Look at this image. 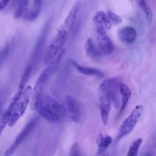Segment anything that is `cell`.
I'll return each mask as SVG.
<instances>
[{
  "label": "cell",
  "instance_id": "cell-27",
  "mask_svg": "<svg viewBox=\"0 0 156 156\" xmlns=\"http://www.w3.org/2000/svg\"><path fill=\"white\" fill-rule=\"evenodd\" d=\"M10 2L11 0H0V12L5 9Z\"/></svg>",
  "mask_w": 156,
  "mask_h": 156
},
{
  "label": "cell",
  "instance_id": "cell-28",
  "mask_svg": "<svg viewBox=\"0 0 156 156\" xmlns=\"http://www.w3.org/2000/svg\"><path fill=\"white\" fill-rule=\"evenodd\" d=\"M101 156H108V154H102Z\"/></svg>",
  "mask_w": 156,
  "mask_h": 156
},
{
  "label": "cell",
  "instance_id": "cell-17",
  "mask_svg": "<svg viewBox=\"0 0 156 156\" xmlns=\"http://www.w3.org/2000/svg\"><path fill=\"white\" fill-rule=\"evenodd\" d=\"M93 21L95 24V26L103 28L106 31L110 30L112 28V24L107 15V13L104 11H98L94 15Z\"/></svg>",
  "mask_w": 156,
  "mask_h": 156
},
{
  "label": "cell",
  "instance_id": "cell-13",
  "mask_svg": "<svg viewBox=\"0 0 156 156\" xmlns=\"http://www.w3.org/2000/svg\"><path fill=\"white\" fill-rule=\"evenodd\" d=\"M23 90H21V89L18 88V90H17V92L15 93V94L14 95L13 98H12V100H11L9 106L7 107V109H6V110L5 111V113H3V115L2 116L1 120H0V136H1L3 130L5 129L6 125H8V122H9V118H10L11 114H12V110H13L15 104L17 103L18 100L19 99Z\"/></svg>",
  "mask_w": 156,
  "mask_h": 156
},
{
  "label": "cell",
  "instance_id": "cell-15",
  "mask_svg": "<svg viewBox=\"0 0 156 156\" xmlns=\"http://www.w3.org/2000/svg\"><path fill=\"white\" fill-rule=\"evenodd\" d=\"M71 64L72 66H73L76 70H78L79 73H82V74L86 75V76H97V77H103V76H105L103 72L101 71L100 70H98V69L97 68L81 65V64H78L77 62H76V61H72Z\"/></svg>",
  "mask_w": 156,
  "mask_h": 156
},
{
  "label": "cell",
  "instance_id": "cell-6",
  "mask_svg": "<svg viewBox=\"0 0 156 156\" xmlns=\"http://www.w3.org/2000/svg\"><path fill=\"white\" fill-rule=\"evenodd\" d=\"M143 112H144V109H143V106L141 105L136 106L133 109V110L131 112L129 116L123 121L121 126H120L118 137H117L118 140L123 139L125 136H128L129 133L133 131L134 128H135L136 125H137L139 121L141 119Z\"/></svg>",
  "mask_w": 156,
  "mask_h": 156
},
{
  "label": "cell",
  "instance_id": "cell-25",
  "mask_svg": "<svg viewBox=\"0 0 156 156\" xmlns=\"http://www.w3.org/2000/svg\"><path fill=\"white\" fill-rule=\"evenodd\" d=\"M107 15H108L111 24L117 25V24H120L123 22V19H122L120 15H117L116 13H114V12H111V11H108L107 12Z\"/></svg>",
  "mask_w": 156,
  "mask_h": 156
},
{
  "label": "cell",
  "instance_id": "cell-11",
  "mask_svg": "<svg viewBox=\"0 0 156 156\" xmlns=\"http://www.w3.org/2000/svg\"><path fill=\"white\" fill-rule=\"evenodd\" d=\"M43 2L44 0H29L27 8L22 18L27 21L36 20L41 12Z\"/></svg>",
  "mask_w": 156,
  "mask_h": 156
},
{
  "label": "cell",
  "instance_id": "cell-26",
  "mask_svg": "<svg viewBox=\"0 0 156 156\" xmlns=\"http://www.w3.org/2000/svg\"><path fill=\"white\" fill-rule=\"evenodd\" d=\"M69 156H83L81 151L80 148L77 143L73 144L71 147V149L69 151Z\"/></svg>",
  "mask_w": 156,
  "mask_h": 156
},
{
  "label": "cell",
  "instance_id": "cell-22",
  "mask_svg": "<svg viewBox=\"0 0 156 156\" xmlns=\"http://www.w3.org/2000/svg\"><path fill=\"white\" fill-rule=\"evenodd\" d=\"M32 70H33V67L32 65H30V64L26 67V68L24 69V72H23V74L21 76V80H20L19 85H18V88L21 89V90H24L25 88V87L27 86V82L29 80V78H30V75H31Z\"/></svg>",
  "mask_w": 156,
  "mask_h": 156
},
{
  "label": "cell",
  "instance_id": "cell-14",
  "mask_svg": "<svg viewBox=\"0 0 156 156\" xmlns=\"http://www.w3.org/2000/svg\"><path fill=\"white\" fill-rule=\"evenodd\" d=\"M118 36L120 41L126 44H133L137 38V32L133 27L126 26L118 31Z\"/></svg>",
  "mask_w": 156,
  "mask_h": 156
},
{
  "label": "cell",
  "instance_id": "cell-19",
  "mask_svg": "<svg viewBox=\"0 0 156 156\" xmlns=\"http://www.w3.org/2000/svg\"><path fill=\"white\" fill-rule=\"evenodd\" d=\"M111 142H112V138L110 136H108V135H106V136H101L98 141V154H103L106 151L107 148L111 145Z\"/></svg>",
  "mask_w": 156,
  "mask_h": 156
},
{
  "label": "cell",
  "instance_id": "cell-24",
  "mask_svg": "<svg viewBox=\"0 0 156 156\" xmlns=\"http://www.w3.org/2000/svg\"><path fill=\"white\" fill-rule=\"evenodd\" d=\"M142 143H143V139H136V140H134L129 146L127 156H137L139 149H140Z\"/></svg>",
  "mask_w": 156,
  "mask_h": 156
},
{
  "label": "cell",
  "instance_id": "cell-7",
  "mask_svg": "<svg viewBox=\"0 0 156 156\" xmlns=\"http://www.w3.org/2000/svg\"><path fill=\"white\" fill-rule=\"evenodd\" d=\"M64 108L66 114L70 120L78 123L82 117V106L80 102L73 96H66L64 99Z\"/></svg>",
  "mask_w": 156,
  "mask_h": 156
},
{
  "label": "cell",
  "instance_id": "cell-2",
  "mask_svg": "<svg viewBox=\"0 0 156 156\" xmlns=\"http://www.w3.org/2000/svg\"><path fill=\"white\" fill-rule=\"evenodd\" d=\"M65 53V50L62 49L57 55L56 58L51 61L49 64H47V67L43 70L42 73L38 77L37 80L36 84H35L34 87L32 90L31 93V98H30V109L33 110H35L36 106L37 104V102L39 101L40 98L41 97L43 94H44V87H45V84L50 76L52 74L55 73L59 68V64H60L61 60H62L63 54Z\"/></svg>",
  "mask_w": 156,
  "mask_h": 156
},
{
  "label": "cell",
  "instance_id": "cell-3",
  "mask_svg": "<svg viewBox=\"0 0 156 156\" xmlns=\"http://www.w3.org/2000/svg\"><path fill=\"white\" fill-rule=\"evenodd\" d=\"M70 32L71 31L69 30L63 25H62L58 29L54 38L49 44L45 56H44V64L45 65L50 64L56 58V55L63 49V46L68 39Z\"/></svg>",
  "mask_w": 156,
  "mask_h": 156
},
{
  "label": "cell",
  "instance_id": "cell-20",
  "mask_svg": "<svg viewBox=\"0 0 156 156\" xmlns=\"http://www.w3.org/2000/svg\"><path fill=\"white\" fill-rule=\"evenodd\" d=\"M13 47L14 42L13 41H11L0 49V67L5 62L6 60L8 59V58L10 55V54L12 53Z\"/></svg>",
  "mask_w": 156,
  "mask_h": 156
},
{
  "label": "cell",
  "instance_id": "cell-9",
  "mask_svg": "<svg viewBox=\"0 0 156 156\" xmlns=\"http://www.w3.org/2000/svg\"><path fill=\"white\" fill-rule=\"evenodd\" d=\"M96 27V38L98 48L104 54H110L114 50V45L111 38L107 34V31L101 27Z\"/></svg>",
  "mask_w": 156,
  "mask_h": 156
},
{
  "label": "cell",
  "instance_id": "cell-5",
  "mask_svg": "<svg viewBox=\"0 0 156 156\" xmlns=\"http://www.w3.org/2000/svg\"><path fill=\"white\" fill-rule=\"evenodd\" d=\"M98 94L99 110H100L101 119L102 123L105 125L108 122L111 106V100L109 96V93H108V79L105 80L99 85Z\"/></svg>",
  "mask_w": 156,
  "mask_h": 156
},
{
  "label": "cell",
  "instance_id": "cell-8",
  "mask_svg": "<svg viewBox=\"0 0 156 156\" xmlns=\"http://www.w3.org/2000/svg\"><path fill=\"white\" fill-rule=\"evenodd\" d=\"M38 119L37 118H33L32 119H30V122L28 123H27V125L24 126V128H23L22 131L19 133L18 136L16 137L15 140L14 141V142L12 143V145L6 150V151L5 152L4 155L3 156H12V154L15 153V151L18 149V147L20 146L21 143L25 140L26 138L30 134L32 131H33L34 128L36 126L37 123Z\"/></svg>",
  "mask_w": 156,
  "mask_h": 156
},
{
  "label": "cell",
  "instance_id": "cell-4",
  "mask_svg": "<svg viewBox=\"0 0 156 156\" xmlns=\"http://www.w3.org/2000/svg\"><path fill=\"white\" fill-rule=\"evenodd\" d=\"M32 87L30 86H26L25 88L23 90L19 99L14 107L12 113L9 118L8 125L9 127H12L16 124V122L19 120L21 116H24L27 106L30 104V98H31Z\"/></svg>",
  "mask_w": 156,
  "mask_h": 156
},
{
  "label": "cell",
  "instance_id": "cell-16",
  "mask_svg": "<svg viewBox=\"0 0 156 156\" xmlns=\"http://www.w3.org/2000/svg\"><path fill=\"white\" fill-rule=\"evenodd\" d=\"M85 54L88 58L91 60H97L101 57L102 53L101 52L100 49L94 44L92 38H89L87 39L85 45Z\"/></svg>",
  "mask_w": 156,
  "mask_h": 156
},
{
  "label": "cell",
  "instance_id": "cell-21",
  "mask_svg": "<svg viewBox=\"0 0 156 156\" xmlns=\"http://www.w3.org/2000/svg\"><path fill=\"white\" fill-rule=\"evenodd\" d=\"M29 0H16L17 6L15 7V12H14V18L15 19L21 18L24 15L26 9L27 8Z\"/></svg>",
  "mask_w": 156,
  "mask_h": 156
},
{
  "label": "cell",
  "instance_id": "cell-1",
  "mask_svg": "<svg viewBox=\"0 0 156 156\" xmlns=\"http://www.w3.org/2000/svg\"><path fill=\"white\" fill-rule=\"evenodd\" d=\"M35 110L49 122H59L66 116L63 105L58 102L51 96L43 94L40 98Z\"/></svg>",
  "mask_w": 156,
  "mask_h": 156
},
{
  "label": "cell",
  "instance_id": "cell-18",
  "mask_svg": "<svg viewBox=\"0 0 156 156\" xmlns=\"http://www.w3.org/2000/svg\"><path fill=\"white\" fill-rule=\"evenodd\" d=\"M120 92L122 97V102L120 104V114L125 110L126 106H127V103L129 102V99L130 98L132 93H131V90L129 89V87L126 84H122V83L120 86Z\"/></svg>",
  "mask_w": 156,
  "mask_h": 156
},
{
  "label": "cell",
  "instance_id": "cell-12",
  "mask_svg": "<svg viewBox=\"0 0 156 156\" xmlns=\"http://www.w3.org/2000/svg\"><path fill=\"white\" fill-rule=\"evenodd\" d=\"M120 84L121 83L118 79H116V78L108 79V93H109L111 102H113L116 109H119L120 106V96H121L120 92Z\"/></svg>",
  "mask_w": 156,
  "mask_h": 156
},
{
  "label": "cell",
  "instance_id": "cell-10",
  "mask_svg": "<svg viewBox=\"0 0 156 156\" xmlns=\"http://www.w3.org/2000/svg\"><path fill=\"white\" fill-rule=\"evenodd\" d=\"M49 23H50V21L47 22V24H46L45 27L44 28V29L41 32L39 38H38L37 41L36 43L34 49V51L32 53L31 57H30V61L29 64L30 65H32V67H34V64H36L37 63V61H39L40 56H41V53H42L44 44H45V41L47 38V33H48L49 31V24H50Z\"/></svg>",
  "mask_w": 156,
  "mask_h": 156
},
{
  "label": "cell",
  "instance_id": "cell-23",
  "mask_svg": "<svg viewBox=\"0 0 156 156\" xmlns=\"http://www.w3.org/2000/svg\"><path fill=\"white\" fill-rule=\"evenodd\" d=\"M139 4H140V6L143 9V12H144L146 18L148 20V22L149 24H151L152 21V18H153V13H152V11L151 9V8L149 7V6L146 2V0H140L139 1Z\"/></svg>",
  "mask_w": 156,
  "mask_h": 156
}]
</instances>
